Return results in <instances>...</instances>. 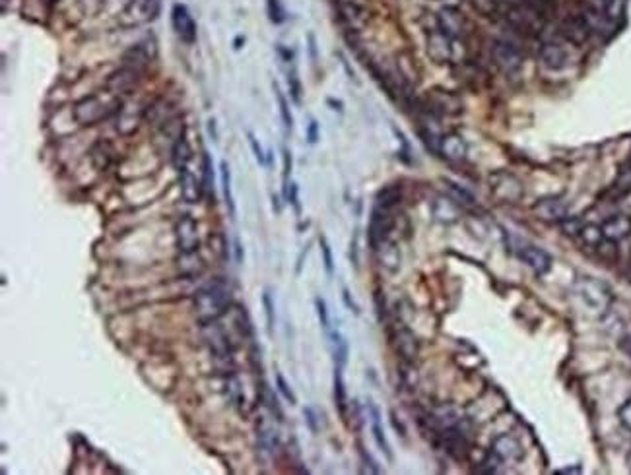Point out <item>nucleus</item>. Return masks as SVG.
I'll list each match as a JSON object with an SVG mask.
<instances>
[{"label":"nucleus","instance_id":"obj_1","mask_svg":"<svg viewBox=\"0 0 631 475\" xmlns=\"http://www.w3.org/2000/svg\"><path fill=\"white\" fill-rule=\"evenodd\" d=\"M121 101L113 93H95L80 100L72 109V116L80 126H93L119 113Z\"/></svg>","mask_w":631,"mask_h":475},{"label":"nucleus","instance_id":"obj_2","mask_svg":"<svg viewBox=\"0 0 631 475\" xmlns=\"http://www.w3.org/2000/svg\"><path fill=\"white\" fill-rule=\"evenodd\" d=\"M228 305H230V289L220 279L206 284L194 295V311L201 322L218 320L228 311Z\"/></svg>","mask_w":631,"mask_h":475},{"label":"nucleus","instance_id":"obj_3","mask_svg":"<svg viewBox=\"0 0 631 475\" xmlns=\"http://www.w3.org/2000/svg\"><path fill=\"white\" fill-rule=\"evenodd\" d=\"M579 297L583 299L586 307L594 311V313H606L612 303V291L608 289V285L598 282L596 277H583L577 284Z\"/></svg>","mask_w":631,"mask_h":475},{"label":"nucleus","instance_id":"obj_4","mask_svg":"<svg viewBox=\"0 0 631 475\" xmlns=\"http://www.w3.org/2000/svg\"><path fill=\"white\" fill-rule=\"evenodd\" d=\"M162 8V0H131L119 16V23L124 28H136L142 23L154 22Z\"/></svg>","mask_w":631,"mask_h":475},{"label":"nucleus","instance_id":"obj_5","mask_svg":"<svg viewBox=\"0 0 631 475\" xmlns=\"http://www.w3.org/2000/svg\"><path fill=\"white\" fill-rule=\"evenodd\" d=\"M459 45L461 39L449 37L443 31H431L427 35V53L433 61L437 62H453L459 59Z\"/></svg>","mask_w":631,"mask_h":475},{"label":"nucleus","instance_id":"obj_6","mask_svg":"<svg viewBox=\"0 0 631 475\" xmlns=\"http://www.w3.org/2000/svg\"><path fill=\"white\" fill-rule=\"evenodd\" d=\"M490 184H492L493 196L501 202H519L523 196V184L515 175H511L507 171H497L490 176Z\"/></svg>","mask_w":631,"mask_h":475},{"label":"nucleus","instance_id":"obj_7","mask_svg":"<svg viewBox=\"0 0 631 475\" xmlns=\"http://www.w3.org/2000/svg\"><path fill=\"white\" fill-rule=\"evenodd\" d=\"M492 56L493 62H495L503 72H507V74H515L517 70L523 66V53H521V49H519L515 43L505 41V39L493 41Z\"/></svg>","mask_w":631,"mask_h":475},{"label":"nucleus","instance_id":"obj_8","mask_svg":"<svg viewBox=\"0 0 631 475\" xmlns=\"http://www.w3.org/2000/svg\"><path fill=\"white\" fill-rule=\"evenodd\" d=\"M202 324H204L202 336H204V342L208 344L210 351L214 353L218 359H231L233 345H231L230 337L225 334V330L218 324V320L202 322Z\"/></svg>","mask_w":631,"mask_h":475},{"label":"nucleus","instance_id":"obj_9","mask_svg":"<svg viewBox=\"0 0 631 475\" xmlns=\"http://www.w3.org/2000/svg\"><path fill=\"white\" fill-rule=\"evenodd\" d=\"M146 111L148 107H142L136 101L121 105L119 113H117V131L124 134V136L136 132L140 124H142V121L146 119Z\"/></svg>","mask_w":631,"mask_h":475},{"label":"nucleus","instance_id":"obj_10","mask_svg":"<svg viewBox=\"0 0 631 475\" xmlns=\"http://www.w3.org/2000/svg\"><path fill=\"white\" fill-rule=\"evenodd\" d=\"M394 225H396V220L391 214V210L375 206L370 222V245L375 246L381 241L389 239V235L393 233Z\"/></svg>","mask_w":631,"mask_h":475},{"label":"nucleus","instance_id":"obj_11","mask_svg":"<svg viewBox=\"0 0 631 475\" xmlns=\"http://www.w3.org/2000/svg\"><path fill=\"white\" fill-rule=\"evenodd\" d=\"M155 54H158V49H155L154 37L144 39L138 45L131 47L123 56L124 66H131V68H136L140 72H144L150 62L154 61Z\"/></svg>","mask_w":631,"mask_h":475},{"label":"nucleus","instance_id":"obj_12","mask_svg":"<svg viewBox=\"0 0 631 475\" xmlns=\"http://www.w3.org/2000/svg\"><path fill=\"white\" fill-rule=\"evenodd\" d=\"M175 239H177L179 251L183 254L196 253L199 251V227L193 217H181L175 225Z\"/></svg>","mask_w":631,"mask_h":475},{"label":"nucleus","instance_id":"obj_13","mask_svg":"<svg viewBox=\"0 0 631 475\" xmlns=\"http://www.w3.org/2000/svg\"><path fill=\"white\" fill-rule=\"evenodd\" d=\"M437 30L447 33L449 37L461 39L466 30V20L454 6L441 8L437 12Z\"/></svg>","mask_w":631,"mask_h":475},{"label":"nucleus","instance_id":"obj_14","mask_svg":"<svg viewBox=\"0 0 631 475\" xmlns=\"http://www.w3.org/2000/svg\"><path fill=\"white\" fill-rule=\"evenodd\" d=\"M140 76L142 72L136 68H131V66H121V68L113 72L107 80V92L113 93V95H123V93H129L134 88V85L140 82Z\"/></svg>","mask_w":631,"mask_h":475},{"label":"nucleus","instance_id":"obj_15","mask_svg":"<svg viewBox=\"0 0 631 475\" xmlns=\"http://www.w3.org/2000/svg\"><path fill=\"white\" fill-rule=\"evenodd\" d=\"M171 23H173V30L181 37V41L194 43V39H196V23H194L193 16H191V12H189V8L185 4H175L173 6V10H171Z\"/></svg>","mask_w":631,"mask_h":475},{"label":"nucleus","instance_id":"obj_16","mask_svg":"<svg viewBox=\"0 0 631 475\" xmlns=\"http://www.w3.org/2000/svg\"><path fill=\"white\" fill-rule=\"evenodd\" d=\"M492 454L493 458H497L500 462H511V464H515V462H521L524 458V448L515 437H511V435H500V437L493 440Z\"/></svg>","mask_w":631,"mask_h":475},{"label":"nucleus","instance_id":"obj_17","mask_svg":"<svg viewBox=\"0 0 631 475\" xmlns=\"http://www.w3.org/2000/svg\"><path fill=\"white\" fill-rule=\"evenodd\" d=\"M532 212L544 222H563L567 217V202L558 196H548V198L538 200L532 208Z\"/></svg>","mask_w":631,"mask_h":475},{"label":"nucleus","instance_id":"obj_18","mask_svg":"<svg viewBox=\"0 0 631 475\" xmlns=\"http://www.w3.org/2000/svg\"><path fill=\"white\" fill-rule=\"evenodd\" d=\"M567 61H570V54L565 51V47L560 45V43L548 41V43L540 47V62H542L544 68L558 72V70H563L567 66Z\"/></svg>","mask_w":631,"mask_h":475},{"label":"nucleus","instance_id":"obj_19","mask_svg":"<svg viewBox=\"0 0 631 475\" xmlns=\"http://www.w3.org/2000/svg\"><path fill=\"white\" fill-rule=\"evenodd\" d=\"M431 214L435 217V222L451 225L461 220V206L451 196H437L431 202Z\"/></svg>","mask_w":631,"mask_h":475},{"label":"nucleus","instance_id":"obj_20","mask_svg":"<svg viewBox=\"0 0 631 475\" xmlns=\"http://www.w3.org/2000/svg\"><path fill=\"white\" fill-rule=\"evenodd\" d=\"M393 345L394 349H396V353L401 355L402 359L406 361L416 359L418 351H420V344H418L416 336H414L408 328H404V326L394 330Z\"/></svg>","mask_w":631,"mask_h":475},{"label":"nucleus","instance_id":"obj_21","mask_svg":"<svg viewBox=\"0 0 631 475\" xmlns=\"http://www.w3.org/2000/svg\"><path fill=\"white\" fill-rule=\"evenodd\" d=\"M521 260L529 266V268L538 274V276H544L552 268V258L546 251H542L538 246H523L521 248Z\"/></svg>","mask_w":631,"mask_h":475},{"label":"nucleus","instance_id":"obj_22","mask_svg":"<svg viewBox=\"0 0 631 475\" xmlns=\"http://www.w3.org/2000/svg\"><path fill=\"white\" fill-rule=\"evenodd\" d=\"M602 233H604V239L608 241H624L631 235V217L625 214H618L608 217L606 222L602 223Z\"/></svg>","mask_w":631,"mask_h":475},{"label":"nucleus","instance_id":"obj_23","mask_svg":"<svg viewBox=\"0 0 631 475\" xmlns=\"http://www.w3.org/2000/svg\"><path fill=\"white\" fill-rule=\"evenodd\" d=\"M591 28L586 25V22L583 20V16H571L565 22L562 23V35L570 43H575V45H583L586 39L591 37Z\"/></svg>","mask_w":631,"mask_h":475},{"label":"nucleus","instance_id":"obj_24","mask_svg":"<svg viewBox=\"0 0 631 475\" xmlns=\"http://www.w3.org/2000/svg\"><path fill=\"white\" fill-rule=\"evenodd\" d=\"M437 152L449 161H461L466 157V154H468V148H466V142H464L459 134H453V132H451V134H443V136H441Z\"/></svg>","mask_w":631,"mask_h":475},{"label":"nucleus","instance_id":"obj_25","mask_svg":"<svg viewBox=\"0 0 631 475\" xmlns=\"http://www.w3.org/2000/svg\"><path fill=\"white\" fill-rule=\"evenodd\" d=\"M373 251H375V256H377L381 268H385L387 272H396L401 268V251L396 248V245L391 239H385V241L377 243L373 246Z\"/></svg>","mask_w":631,"mask_h":475},{"label":"nucleus","instance_id":"obj_26","mask_svg":"<svg viewBox=\"0 0 631 475\" xmlns=\"http://www.w3.org/2000/svg\"><path fill=\"white\" fill-rule=\"evenodd\" d=\"M179 188H181V196L189 204H196L202 196V183L196 181V176L189 171V169H181L179 171Z\"/></svg>","mask_w":631,"mask_h":475},{"label":"nucleus","instance_id":"obj_27","mask_svg":"<svg viewBox=\"0 0 631 475\" xmlns=\"http://www.w3.org/2000/svg\"><path fill=\"white\" fill-rule=\"evenodd\" d=\"M191 157H193L191 144H189V140H187L185 132H181V134H179V138L175 140V144H173V150H171V160H173V165L177 167V171H181V169H187V165H189Z\"/></svg>","mask_w":631,"mask_h":475},{"label":"nucleus","instance_id":"obj_28","mask_svg":"<svg viewBox=\"0 0 631 475\" xmlns=\"http://www.w3.org/2000/svg\"><path fill=\"white\" fill-rule=\"evenodd\" d=\"M370 414H371V431H373V438L377 446L385 452V456L389 460H393V452H391V446L387 443L385 431H383V423H381V414H379L377 406L370 404Z\"/></svg>","mask_w":631,"mask_h":475},{"label":"nucleus","instance_id":"obj_29","mask_svg":"<svg viewBox=\"0 0 631 475\" xmlns=\"http://www.w3.org/2000/svg\"><path fill=\"white\" fill-rule=\"evenodd\" d=\"M171 116H173V109H171L170 101L165 100L155 101L154 105H150L146 111V119L155 123V126H162V124L170 123Z\"/></svg>","mask_w":631,"mask_h":475},{"label":"nucleus","instance_id":"obj_30","mask_svg":"<svg viewBox=\"0 0 631 475\" xmlns=\"http://www.w3.org/2000/svg\"><path fill=\"white\" fill-rule=\"evenodd\" d=\"M340 16L342 20L350 25V28H360L365 20V12L362 6H358L354 2H342L340 4Z\"/></svg>","mask_w":631,"mask_h":475},{"label":"nucleus","instance_id":"obj_31","mask_svg":"<svg viewBox=\"0 0 631 475\" xmlns=\"http://www.w3.org/2000/svg\"><path fill=\"white\" fill-rule=\"evenodd\" d=\"M331 344H332V355H334V363L336 367H344L348 361V342L346 337L342 336L336 330H331Z\"/></svg>","mask_w":631,"mask_h":475},{"label":"nucleus","instance_id":"obj_32","mask_svg":"<svg viewBox=\"0 0 631 475\" xmlns=\"http://www.w3.org/2000/svg\"><path fill=\"white\" fill-rule=\"evenodd\" d=\"M92 161L100 171H105L113 161V148L107 142H98L92 150Z\"/></svg>","mask_w":631,"mask_h":475},{"label":"nucleus","instance_id":"obj_33","mask_svg":"<svg viewBox=\"0 0 631 475\" xmlns=\"http://www.w3.org/2000/svg\"><path fill=\"white\" fill-rule=\"evenodd\" d=\"M443 183H445L447 196H451L459 206H474V196L466 188H462L453 181H443Z\"/></svg>","mask_w":631,"mask_h":475},{"label":"nucleus","instance_id":"obj_34","mask_svg":"<svg viewBox=\"0 0 631 475\" xmlns=\"http://www.w3.org/2000/svg\"><path fill=\"white\" fill-rule=\"evenodd\" d=\"M579 237H581V241H583L586 246H593V248H596V246L601 245L602 241H604V233H602V227H598V225H593V223H589V225H583V227H581V231H579Z\"/></svg>","mask_w":631,"mask_h":475},{"label":"nucleus","instance_id":"obj_35","mask_svg":"<svg viewBox=\"0 0 631 475\" xmlns=\"http://www.w3.org/2000/svg\"><path fill=\"white\" fill-rule=\"evenodd\" d=\"M222 188H223V198H225V206L230 210L231 215H235V202H233V194H231V173H230V165L222 161Z\"/></svg>","mask_w":631,"mask_h":475},{"label":"nucleus","instance_id":"obj_36","mask_svg":"<svg viewBox=\"0 0 631 475\" xmlns=\"http://www.w3.org/2000/svg\"><path fill=\"white\" fill-rule=\"evenodd\" d=\"M334 399L336 406L344 414L346 411V388H344V378H342V367L334 368Z\"/></svg>","mask_w":631,"mask_h":475},{"label":"nucleus","instance_id":"obj_37","mask_svg":"<svg viewBox=\"0 0 631 475\" xmlns=\"http://www.w3.org/2000/svg\"><path fill=\"white\" fill-rule=\"evenodd\" d=\"M399 200H401V188H396V186H387V188H383V191L377 194V204H375V206L391 210Z\"/></svg>","mask_w":631,"mask_h":475},{"label":"nucleus","instance_id":"obj_38","mask_svg":"<svg viewBox=\"0 0 631 475\" xmlns=\"http://www.w3.org/2000/svg\"><path fill=\"white\" fill-rule=\"evenodd\" d=\"M214 184V167H212V157L206 152L202 155V188L204 191H212Z\"/></svg>","mask_w":631,"mask_h":475},{"label":"nucleus","instance_id":"obj_39","mask_svg":"<svg viewBox=\"0 0 631 475\" xmlns=\"http://www.w3.org/2000/svg\"><path fill=\"white\" fill-rule=\"evenodd\" d=\"M274 92H276L278 105H280V115H282V121H284L285 131H292L293 119H292V113H290V105H288V101H285L284 93L280 92V88H278L276 84H274Z\"/></svg>","mask_w":631,"mask_h":475},{"label":"nucleus","instance_id":"obj_40","mask_svg":"<svg viewBox=\"0 0 631 475\" xmlns=\"http://www.w3.org/2000/svg\"><path fill=\"white\" fill-rule=\"evenodd\" d=\"M262 305H264V315H266V328L269 334L274 332V322H276V313H274V301L269 291L262 293Z\"/></svg>","mask_w":631,"mask_h":475},{"label":"nucleus","instance_id":"obj_41","mask_svg":"<svg viewBox=\"0 0 631 475\" xmlns=\"http://www.w3.org/2000/svg\"><path fill=\"white\" fill-rule=\"evenodd\" d=\"M319 245H321V253H323L324 270H326V274H329V276H332V274H334V258H332L331 245H329V241H326L324 237L319 239Z\"/></svg>","mask_w":631,"mask_h":475},{"label":"nucleus","instance_id":"obj_42","mask_svg":"<svg viewBox=\"0 0 631 475\" xmlns=\"http://www.w3.org/2000/svg\"><path fill=\"white\" fill-rule=\"evenodd\" d=\"M315 307H317V315H319V320H321V326H323V330L326 334H331V316H329V308H326L324 299L317 297Z\"/></svg>","mask_w":631,"mask_h":475},{"label":"nucleus","instance_id":"obj_43","mask_svg":"<svg viewBox=\"0 0 631 475\" xmlns=\"http://www.w3.org/2000/svg\"><path fill=\"white\" fill-rule=\"evenodd\" d=\"M276 386H278V392H280V394H282V396H284V398L288 399L292 406H295V404H297V398H295V394H293L292 386L285 383V378L282 375H276Z\"/></svg>","mask_w":631,"mask_h":475},{"label":"nucleus","instance_id":"obj_44","mask_svg":"<svg viewBox=\"0 0 631 475\" xmlns=\"http://www.w3.org/2000/svg\"><path fill=\"white\" fill-rule=\"evenodd\" d=\"M618 419H620V423L624 425L625 429L631 431V398L618 409Z\"/></svg>","mask_w":631,"mask_h":475},{"label":"nucleus","instance_id":"obj_45","mask_svg":"<svg viewBox=\"0 0 631 475\" xmlns=\"http://www.w3.org/2000/svg\"><path fill=\"white\" fill-rule=\"evenodd\" d=\"M249 144H251V148H253V154H254V157H256V161H259V163H264V161H266V157H264V152H262L259 140L254 138L253 132H249Z\"/></svg>","mask_w":631,"mask_h":475},{"label":"nucleus","instance_id":"obj_46","mask_svg":"<svg viewBox=\"0 0 631 475\" xmlns=\"http://www.w3.org/2000/svg\"><path fill=\"white\" fill-rule=\"evenodd\" d=\"M562 225L567 235H579V231H581V227H583V225H579L577 220H573V217H565V220L562 222Z\"/></svg>","mask_w":631,"mask_h":475},{"label":"nucleus","instance_id":"obj_47","mask_svg":"<svg viewBox=\"0 0 631 475\" xmlns=\"http://www.w3.org/2000/svg\"><path fill=\"white\" fill-rule=\"evenodd\" d=\"M303 415H305V419H307L309 429L313 431V433H319V425H317L315 409H313V407H305V409H303Z\"/></svg>","mask_w":631,"mask_h":475},{"label":"nucleus","instance_id":"obj_48","mask_svg":"<svg viewBox=\"0 0 631 475\" xmlns=\"http://www.w3.org/2000/svg\"><path fill=\"white\" fill-rule=\"evenodd\" d=\"M288 198H290V202H292L293 208H295V212L300 214L301 208H300V198H297V184H290V188H288Z\"/></svg>","mask_w":631,"mask_h":475},{"label":"nucleus","instance_id":"obj_49","mask_svg":"<svg viewBox=\"0 0 631 475\" xmlns=\"http://www.w3.org/2000/svg\"><path fill=\"white\" fill-rule=\"evenodd\" d=\"M80 4H82L85 12L90 14V12H92V6H90V4H93V10H95V12H100L101 8H103V4H105V0H80Z\"/></svg>","mask_w":631,"mask_h":475},{"label":"nucleus","instance_id":"obj_50","mask_svg":"<svg viewBox=\"0 0 631 475\" xmlns=\"http://www.w3.org/2000/svg\"><path fill=\"white\" fill-rule=\"evenodd\" d=\"M307 140H309V144H315L317 140H319V124H317L315 121H311V123H309Z\"/></svg>","mask_w":631,"mask_h":475},{"label":"nucleus","instance_id":"obj_51","mask_svg":"<svg viewBox=\"0 0 631 475\" xmlns=\"http://www.w3.org/2000/svg\"><path fill=\"white\" fill-rule=\"evenodd\" d=\"M342 297H344V303H346V307L350 308V311H352L354 315H360V307H358L354 301H352V295H350V291H348V289H344V295H342Z\"/></svg>","mask_w":631,"mask_h":475},{"label":"nucleus","instance_id":"obj_52","mask_svg":"<svg viewBox=\"0 0 631 475\" xmlns=\"http://www.w3.org/2000/svg\"><path fill=\"white\" fill-rule=\"evenodd\" d=\"M620 349L627 355L631 359V334L630 336H624L622 337V342H620Z\"/></svg>","mask_w":631,"mask_h":475},{"label":"nucleus","instance_id":"obj_53","mask_svg":"<svg viewBox=\"0 0 631 475\" xmlns=\"http://www.w3.org/2000/svg\"><path fill=\"white\" fill-rule=\"evenodd\" d=\"M290 171H292V154L284 150V175H290Z\"/></svg>","mask_w":631,"mask_h":475},{"label":"nucleus","instance_id":"obj_54","mask_svg":"<svg viewBox=\"0 0 631 475\" xmlns=\"http://www.w3.org/2000/svg\"><path fill=\"white\" fill-rule=\"evenodd\" d=\"M555 474H581V468H579V466H575V468H565V469H558V471H555Z\"/></svg>","mask_w":631,"mask_h":475},{"label":"nucleus","instance_id":"obj_55","mask_svg":"<svg viewBox=\"0 0 631 475\" xmlns=\"http://www.w3.org/2000/svg\"><path fill=\"white\" fill-rule=\"evenodd\" d=\"M235 253H237V256H235V260H237V262L243 260V248H241V243H239V241H235Z\"/></svg>","mask_w":631,"mask_h":475},{"label":"nucleus","instance_id":"obj_56","mask_svg":"<svg viewBox=\"0 0 631 475\" xmlns=\"http://www.w3.org/2000/svg\"><path fill=\"white\" fill-rule=\"evenodd\" d=\"M393 425H394V429L401 431V435H402V437H404V427H402L401 423L396 421V417H394V414H393Z\"/></svg>","mask_w":631,"mask_h":475},{"label":"nucleus","instance_id":"obj_57","mask_svg":"<svg viewBox=\"0 0 631 475\" xmlns=\"http://www.w3.org/2000/svg\"><path fill=\"white\" fill-rule=\"evenodd\" d=\"M214 121H208V132L210 134H214V138L218 140V136H216V126H214Z\"/></svg>","mask_w":631,"mask_h":475},{"label":"nucleus","instance_id":"obj_58","mask_svg":"<svg viewBox=\"0 0 631 475\" xmlns=\"http://www.w3.org/2000/svg\"><path fill=\"white\" fill-rule=\"evenodd\" d=\"M625 462H627V468H630V471H631V452L627 454V458H625Z\"/></svg>","mask_w":631,"mask_h":475},{"label":"nucleus","instance_id":"obj_59","mask_svg":"<svg viewBox=\"0 0 631 475\" xmlns=\"http://www.w3.org/2000/svg\"><path fill=\"white\" fill-rule=\"evenodd\" d=\"M49 2H59V0H49Z\"/></svg>","mask_w":631,"mask_h":475}]
</instances>
